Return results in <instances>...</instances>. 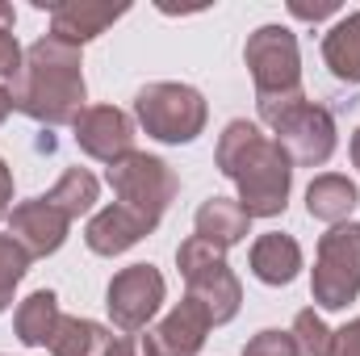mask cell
Returning a JSON list of instances; mask_svg holds the SVG:
<instances>
[{"mask_svg":"<svg viewBox=\"0 0 360 356\" xmlns=\"http://www.w3.org/2000/svg\"><path fill=\"white\" fill-rule=\"evenodd\" d=\"M84 84V55L80 46L59 42L55 34H42L25 46L21 76L13 84V109L25 113L38 126H76V117L89 109Z\"/></svg>","mask_w":360,"mask_h":356,"instance_id":"obj_2","label":"cell"},{"mask_svg":"<svg viewBox=\"0 0 360 356\" xmlns=\"http://www.w3.org/2000/svg\"><path fill=\"white\" fill-rule=\"evenodd\" d=\"M352 164H356V172H360V126H356V134H352Z\"/></svg>","mask_w":360,"mask_h":356,"instance_id":"obj_31","label":"cell"},{"mask_svg":"<svg viewBox=\"0 0 360 356\" xmlns=\"http://www.w3.org/2000/svg\"><path fill=\"white\" fill-rule=\"evenodd\" d=\"M134 122L155 139V143H193L197 134H205L210 122V105L193 84L180 80H151L134 92Z\"/></svg>","mask_w":360,"mask_h":356,"instance_id":"obj_4","label":"cell"},{"mask_svg":"<svg viewBox=\"0 0 360 356\" xmlns=\"http://www.w3.org/2000/svg\"><path fill=\"white\" fill-rule=\"evenodd\" d=\"M243 63H248V72H252V84H256L260 122H269V117H276L281 109L306 101L297 34H293L289 25H260L256 34H248Z\"/></svg>","mask_w":360,"mask_h":356,"instance_id":"obj_3","label":"cell"},{"mask_svg":"<svg viewBox=\"0 0 360 356\" xmlns=\"http://www.w3.org/2000/svg\"><path fill=\"white\" fill-rule=\"evenodd\" d=\"M105 180H109L117 205L130 210L134 218H143L151 231L160 227V218L168 214V205L176 201V193H180L176 172L160 155H147V151H130L117 164H109Z\"/></svg>","mask_w":360,"mask_h":356,"instance_id":"obj_6","label":"cell"},{"mask_svg":"<svg viewBox=\"0 0 360 356\" xmlns=\"http://www.w3.org/2000/svg\"><path fill=\"white\" fill-rule=\"evenodd\" d=\"M164 293H168V285H164L160 268L130 265V268H122V272H113V281L105 289V310H109V319H113L117 331L134 336V331L151 327V319L164 306Z\"/></svg>","mask_w":360,"mask_h":356,"instance_id":"obj_9","label":"cell"},{"mask_svg":"<svg viewBox=\"0 0 360 356\" xmlns=\"http://www.w3.org/2000/svg\"><path fill=\"white\" fill-rule=\"evenodd\" d=\"M214 164L239 189L235 201L248 210V218L285 214L289 189H293V164L281 151V143L260 130V122H248V117L226 122V130L218 134V147H214Z\"/></svg>","mask_w":360,"mask_h":356,"instance_id":"obj_1","label":"cell"},{"mask_svg":"<svg viewBox=\"0 0 360 356\" xmlns=\"http://www.w3.org/2000/svg\"><path fill=\"white\" fill-rule=\"evenodd\" d=\"M8 235L25 248L30 260H42V256H55L63 243H68V231H72V218L63 210H55L46 197H30V201H17L8 210Z\"/></svg>","mask_w":360,"mask_h":356,"instance_id":"obj_10","label":"cell"},{"mask_svg":"<svg viewBox=\"0 0 360 356\" xmlns=\"http://www.w3.org/2000/svg\"><path fill=\"white\" fill-rule=\"evenodd\" d=\"M8 113H13V92L0 84V126H4V117H8Z\"/></svg>","mask_w":360,"mask_h":356,"instance_id":"obj_30","label":"cell"},{"mask_svg":"<svg viewBox=\"0 0 360 356\" xmlns=\"http://www.w3.org/2000/svg\"><path fill=\"white\" fill-rule=\"evenodd\" d=\"M30 272V256L13 235H0V314L13 306V289L21 285V276Z\"/></svg>","mask_w":360,"mask_h":356,"instance_id":"obj_23","label":"cell"},{"mask_svg":"<svg viewBox=\"0 0 360 356\" xmlns=\"http://www.w3.org/2000/svg\"><path fill=\"white\" fill-rule=\"evenodd\" d=\"M72 130H76V147L101 160L105 168L134 151V117L117 105H89Z\"/></svg>","mask_w":360,"mask_h":356,"instance_id":"obj_11","label":"cell"},{"mask_svg":"<svg viewBox=\"0 0 360 356\" xmlns=\"http://www.w3.org/2000/svg\"><path fill=\"white\" fill-rule=\"evenodd\" d=\"M243 356H297V348H293V336H289V331L264 327V331H256V336L243 344Z\"/></svg>","mask_w":360,"mask_h":356,"instance_id":"obj_25","label":"cell"},{"mask_svg":"<svg viewBox=\"0 0 360 356\" xmlns=\"http://www.w3.org/2000/svg\"><path fill=\"white\" fill-rule=\"evenodd\" d=\"M289 336H293L297 356H331L335 352V331L323 323V314L314 306H306V310L293 314V331Z\"/></svg>","mask_w":360,"mask_h":356,"instance_id":"obj_22","label":"cell"},{"mask_svg":"<svg viewBox=\"0 0 360 356\" xmlns=\"http://www.w3.org/2000/svg\"><path fill=\"white\" fill-rule=\"evenodd\" d=\"M264 126L272 130V139L281 143V151L289 155L293 168H323L335 155V143H340L331 109H323L314 101H297V105L281 109Z\"/></svg>","mask_w":360,"mask_h":356,"instance_id":"obj_8","label":"cell"},{"mask_svg":"<svg viewBox=\"0 0 360 356\" xmlns=\"http://www.w3.org/2000/svg\"><path fill=\"white\" fill-rule=\"evenodd\" d=\"M289 13H293L297 21H323V17H335V13H340V0H319V4H310V0H289Z\"/></svg>","mask_w":360,"mask_h":356,"instance_id":"obj_26","label":"cell"},{"mask_svg":"<svg viewBox=\"0 0 360 356\" xmlns=\"http://www.w3.org/2000/svg\"><path fill=\"white\" fill-rule=\"evenodd\" d=\"M331 356H360V319H348L335 331V352Z\"/></svg>","mask_w":360,"mask_h":356,"instance_id":"obj_27","label":"cell"},{"mask_svg":"<svg viewBox=\"0 0 360 356\" xmlns=\"http://www.w3.org/2000/svg\"><path fill=\"white\" fill-rule=\"evenodd\" d=\"M248 265H252V276L256 281L281 289V285H289L302 272V243L293 235H285V231H269V235H260L252 243Z\"/></svg>","mask_w":360,"mask_h":356,"instance_id":"obj_16","label":"cell"},{"mask_svg":"<svg viewBox=\"0 0 360 356\" xmlns=\"http://www.w3.org/2000/svg\"><path fill=\"white\" fill-rule=\"evenodd\" d=\"M42 197L76 222L80 214H92V205L101 201V180L92 177L89 168H68L63 177L55 180V189H46Z\"/></svg>","mask_w":360,"mask_h":356,"instance_id":"obj_21","label":"cell"},{"mask_svg":"<svg viewBox=\"0 0 360 356\" xmlns=\"http://www.w3.org/2000/svg\"><path fill=\"white\" fill-rule=\"evenodd\" d=\"M310 298L319 310H348L360 298V222H340L319 239Z\"/></svg>","mask_w":360,"mask_h":356,"instance_id":"obj_7","label":"cell"},{"mask_svg":"<svg viewBox=\"0 0 360 356\" xmlns=\"http://www.w3.org/2000/svg\"><path fill=\"white\" fill-rule=\"evenodd\" d=\"M193 235L214 243L218 252H226V248H235L252 235V218L235 197H205L193 214Z\"/></svg>","mask_w":360,"mask_h":356,"instance_id":"obj_15","label":"cell"},{"mask_svg":"<svg viewBox=\"0 0 360 356\" xmlns=\"http://www.w3.org/2000/svg\"><path fill=\"white\" fill-rule=\"evenodd\" d=\"M105 356H143V352H139V344H134L130 336H113V344H109Z\"/></svg>","mask_w":360,"mask_h":356,"instance_id":"obj_29","label":"cell"},{"mask_svg":"<svg viewBox=\"0 0 360 356\" xmlns=\"http://www.w3.org/2000/svg\"><path fill=\"white\" fill-rule=\"evenodd\" d=\"M147 235H151V227L143 218H134L130 210H122L117 201L105 205V210H96L89 218V227H84V243L96 256H122L134 243H143Z\"/></svg>","mask_w":360,"mask_h":356,"instance_id":"obj_14","label":"cell"},{"mask_svg":"<svg viewBox=\"0 0 360 356\" xmlns=\"http://www.w3.org/2000/svg\"><path fill=\"white\" fill-rule=\"evenodd\" d=\"M63 310H59V298L51 289H34L25 302H17V314H13V331L25 348H51L55 340V327H59Z\"/></svg>","mask_w":360,"mask_h":356,"instance_id":"obj_18","label":"cell"},{"mask_svg":"<svg viewBox=\"0 0 360 356\" xmlns=\"http://www.w3.org/2000/svg\"><path fill=\"white\" fill-rule=\"evenodd\" d=\"M8 210H13V172H8V164L0 160V222L8 218Z\"/></svg>","mask_w":360,"mask_h":356,"instance_id":"obj_28","label":"cell"},{"mask_svg":"<svg viewBox=\"0 0 360 356\" xmlns=\"http://www.w3.org/2000/svg\"><path fill=\"white\" fill-rule=\"evenodd\" d=\"M210 327L214 323H210L205 306L193 302V298H180L155 327H147L139 348H143V356H197L205 336H210Z\"/></svg>","mask_w":360,"mask_h":356,"instance_id":"obj_12","label":"cell"},{"mask_svg":"<svg viewBox=\"0 0 360 356\" xmlns=\"http://www.w3.org/2000/svg\"><path fill=\"white\" fill-rule=\"evenodd\" d=\"M130 8L126 4H101V0H63L51 4V34L68 46H84L101 38L113 21H122Z\"/></svg>","mask_w":360,"mask_h":356,"instance_id":"obj_13","label":"cell"},{"mask_svg":"<svg viewBox=\"0 0 360 356\" xmlns=\"http://www.w3.org/2000/svg\"><path fill=\"white\" fill-rule=\"evenodd\" d=\"M176 268H180V276H184V289H188L184 298L201 302L214 327H222V323H231L239 314L243 285H239V276L226 265V252H218L214 243L188 235L176 248Z\"/></svg>","mask_w":360,"mask_h":356,"instance_id":"obj_5","label":"cell"},{"mask_svg":"<svg viewBox=\"0 0 360 356\" xmlns=\"http://www.w3.org/2000/svg\"><path fill=\"white\" fill-rule=\"evenodd\" d=\"M323 63L340 84H360V8L323 34Z\"/></svg>","mask_w":360,"mask_h":356,"instance_id":"obj_19","label":"cell"},{"mask_svg":"<svg viewBox=\"0 0 360 356\" xmlns=\"http://www.w3.org/2000/svg\"><path fill=\"white\" fill-rule=\"evenodd\" d=\"M356 201H360V189L348 177H340V172H323V177H314L306 184V214L314 222L340 227V222H348Z\"/></svg>","mask_w":360,"mask_h":356,"instance_id":"obj_17","label":"cell"},{"mask_svg":"<svg viewBox=\"0 0 360 356\" xmlns=\"http://www.w3.org/2000/svg\"><path fill=\"white\" fill-rule=\"evenodd\" d=\"M113 344V331L80 319V314H63L59 327H55V340H51V356H105Z\"/></svg>","mask_w":360,"mask_h":356,"instance_id":"obj_20","label":"cell"},{"mask_svg":"<svg viewBox=\"0 0 360 356\" xmlns=\"http://www.w3.org/2000/svg\"><path fill=\"white\" fill-rule=\"evenodd\" d=\"M13 25H17V13H13V4L0 0V84H4V80H17V76H21V59H25V51H21Z\"/></svg>","mask_w":360,"mask_h":356,"instance_id":"obj_24","label":"cell"}]
</instances>
